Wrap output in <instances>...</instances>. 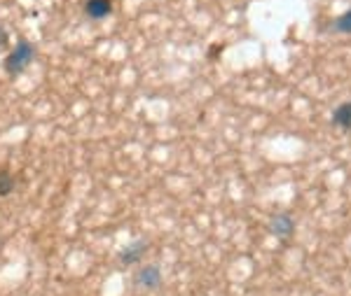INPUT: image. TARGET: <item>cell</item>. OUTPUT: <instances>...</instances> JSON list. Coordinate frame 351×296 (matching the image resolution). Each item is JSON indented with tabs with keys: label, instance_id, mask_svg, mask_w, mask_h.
Here are the masks:
<instances>
[{
	"label": "cell",
	"instance_id": "cell-3",
	"mask_svg": "<svg viewBox=\"0 0 351 296\" xmlns=\"http://www.w3.org/2000/svg\"><path fill=\"white\" fill-rule=\"evenodd\" d=\"M145 252H148V243H145V241H132L127 247L120 250L117 259H120L122 266H132V264H138V261L145 257Z\"/></svg>",
	"mask_w": 351,
	"mask_h": 296
},
{
	"label": "cell",
	"instance_id": "cell-1",
	"mask_svg": "<svg viewBox=\"0 0 351 296\" xmlns=\"http://www.w3.org/2000/svg\"><path fill=\"white\" fill-rule=\"evenodd\" d=\"M33 59H36V47H33L28 40H19L12 52L5 56L3 68L10 77H16L19 72H24L26 68L33 64Z\"/></svg>",
	"mask_w": 351,
	"mask_h": 296
},
{
	"label": "cell",
	"instance_id": "cell-6",
	"mask_svg": "<svg viewBox=\"0 0 351 296\" xmlns=\"http://www.w3.org/2000/svg\"><path fill=\"white\" fill-rule=\"evenodd\" d=\"M332 124L342 131H351V100L349 103H342L332 112Z\"/></svg>",
	"mask_w": 351,
	"mask_h": 296
},
{
	"label": "cell",
	"instance_id": "cell-5",
	"mask_svg": "<svg viewBox=\"0 0 351 296\" xmlns=\"http://www.w3.org/2000/svg\"><path fill=\"white\" fill-rule=\"evenodd\" d=\"M84 14L89 19H106L112 14V0H87L84 3Z\"/></svg>",
	"mask_w": 351,
	"mask_h": 296
},
{
	"label": "cell",
	"instance_id": "cell-2",
	"mask_svg": "<svg viewBox=\"0 0 351 296\" xmlns=\"http://www.w3.org/2000/svg\"><path fill=\"white\" fill-rule=\"evenodd\" d=\"M164 282L160 264H143L134 273V287L141 292H157Z\"/></svg>",
	"mask_w": 351,
	"mask_h": 296
},
{
	"label": "cell",
	"instance_id": "cell-4",
	"mask_svg": "<svg viewBox=\"0 0 351 296\" xmlns=\"http://www.w3.org/2000/svg\"><path fill=\"white\" fill-rule=\"evenodd\" d=\"M269 229L276 238H291L295 233V221L291 215H274L269 221Z\"/></svg>",
	"mask_w": 351,
	"mask_h": 296
},
{
	"label": "cell",
	"instance_id": "cell-7",
	"mask_svg": "<svg viewBox=\"0 0 351 296\" xmlns=\"http://www.w3.org/2000/svg\"><path fill=\"white\" fill-rule=\"evenodd\" d=\"M16 189V180L8 168H0V198L10 196Z\"/></svg>",
	"mask_w": 351,
	"mask_h": 296
},
{
	"label": "cell",
	"instance_id": "cell-8",
	"mask_svg": "<svg viewBox=\"0 0 351 296\" xmlns=\"http://www.w3.org/2000/svg\"><path fill=\"white\" fill-rule=\"evenodd\" d=\"M332 28H335L337 33H347V36H351V8L344 14L337 16L335 24H332Z\"/></svg>",
	"mask_w": 351,
	"mask_h": 296
}]
</instances>
